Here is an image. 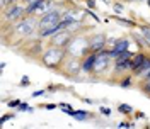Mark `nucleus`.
<instances>
[{"instance_id": "c85d7f7f", "label": "nucleus", "mask_w": 150, "mask_h": 129, "mask_svg": "<svg viewBox=\"0 0 150 129\" xmlns=\"http://www.w3.org/2000/svg\"><path fill=\"white\" fill-rule=\"evenodd\" d=\"M46 109H48V111H51V109H56V105H55V104H48Z\"/></svg>"}, {"instance_id": "9b49d317", "label": "nucleus", "mask_w": 150, "mask_h": 129, "mask_svg": "<svg viewBox=\"0 0 150 129\" xmlns=\"http://www.w3.org/2000/svg\"><path fill=\"white\" fill-rule=\"evenodd\" d=\"M96 60H97V53H89L82 58V72L84 73H92Z\"/></svg>"}, {"instance_id": "4be33fe9", "label": "nucleus", "mask_w": 150, "mask_h": 129, "mask_svg": "<svg viewBox=\"0 0 150 129\" xmlns=\"http://www.w3.org/2000/svg\"><path fill=\"white\" fill-rule=\"evenodd\" d=\"M140 78H142V80H147V82H150V70H147V72L140 76Z\"/></svg>"}, {"instance_id": "6e6552de", "label": "nucleus", "mask_w": 150, "mask_h": 129, "mask_svg": "<svg viewBox=\"0 0 150 129\" xmlns=\"http://www.w3.org/2000/svg\"><path fill=\"white\" fill-rule=\"evenodd\" d=\"M63 66H65L67 73L72 75V76H75L77 73H80V70H82V58L67 56V60L63 61Z\"/></svg>"}, {"instance_id": "aec40b11", "label": "nucleus", "mask_w": 150, "mask_h": 129, "mask_svg": "<svg viewBox=\"0 0 150 129\" xmlns=\"http://www.w3.org/2000/svg\"><path fill=\"white\" fill-rule=\"evenodd\" d=\"M123 10H125L123 4H114V12H116V14H121Z\"/></svg>"}, {"instance_id": "f8f14e48", "label": "nucleus", "mask_w": 150, "mask_h": 129, "mask_svg": "<svg viewBox=\"0 0 150 129\" xmlns=\"http://www.w3.org/2000/svg\"><path fill=\"white\" fill-rule=\"evenodd\" d=\"M149 56L145 55V53H140V51H137L135 55H133V58H131V61H130V70L131 72H135L138 66H142V64L145 63V60H147Z\"/></svg>"}, {"instance_id": "20e7f679", "label": "nucleus", "mask_w": 150, "mask_h": 129, "mask_svg": "<svg viewBox=\"0 0 150 129\" xmlns=\"http://www.w3.org/2000/svg\"><path fill=\"white\" fill-rule=\"evenodd\" d=\"M26 15V7H24V2H19V4H12L7 5L4 9V22H17L19 19H22Z\"/></svg>"}, {"instance_id": "412c9836", "label": "nucleus", "mask_w": 150, "mask_h": 129, "mask_svg": "<svg viewBox=\"0 0 150 129\" xmlns=\"http://www.w3.org/2000/svg\"><path fill=\"white\" fill-rule=\"evenodd\" d=\"M21 105V100H17V99H14V100L9 102V107H19Z\"/></svg>"}, {"instance_id": "7ed1b4c3", "label": "nucleus", "mask_w": 150, "mask_h": 129, "mask_svg": "<svg viewBox=\"0 0 150 129\" xmlns=\"http://www.w3.org/2000/svg\"><path fill=\"white\" fill-rule=\"evenodd\" d=\"M67 49V55L68 56H75V58H84L85 55L91 53L89 49V39L87 37H80V36H74L70 44L65 48Z\"/></svg>"}, {"instance_id": "4468645a", "label": "nucleus", "mask_w": 150, "mask_h": 129, "mask_svg": "<svg viewBox=\"0 0 150 129\" xmlns=\"http://www.w3.org/2000/svg\"><path fill=\"white\" fill-rule=\"evenodd\" d=\"M147 70H150V56L147 58V60H145V63L142 64V66H138V68H137L133 73H135V76H142V75L145 73Z\"/></svg>"}, {"instance_id": "f03ea898", "label": "nucleus", "mask_w": 150, "mask_h": 129, "mask_svg": "<svg viewBox=\"0 0 150 129\" xmlns=\"http://www.w3.org/2000/svg\"><path fill=\"white\" fill-rule=\"evenodd\" d=\"M38 29H39V19L36 15H24L12 26V31L22 39L33 36L34 32H38Z\"/></svg>"}, {"instance_id": "bb28decb", "label": "nucleus", "mask_w": 150, "mask_h": 129, "mask_svg": "<svg viewBox=\"0 0 150 129\" xmlns=\"http://www.w3.org/2000/svg\"><path fill=\"white\" fill-rule=\"evenodd\" d=\"M43 93H45V90H36V92H33V97H39Z\"/></svg>"}, {"instance_id": "a878e982", "label": "nucleus", "mask_w": 150, "mask_h": 129, "mask_svg": "<svg viewBox=\"0 0 150 129\" xmlns=\"http://www.w3.org/2000/svg\"><path fill=\"white\" fill-rule=\"evenodd\" d=\"M118 128H133V124H130V122H120Z\"/></svg>"}, {"instance_id": "39448f33", "label": "nucleus", "mask_w": 150, "mask_h": 129, "mask_svg": "<svg viewBox=\"0 0 150 129\" xmlns=\"http://www.w3.org/2000/svg\"><path fill=\"white\" fill-rule=\"evenodd\" d=\"M114 63V60L111 58V55H109V48L106 49H101L99 53H97V60H96V64H94V72L92 73L96 75H103L111 64Z\"/></svg>"}, {"instance_id": "ddd939ff", "label": "nucleus", "mask_w": 150, "mask_h": 129, "mask_svg": "<svg viewBox=\"0 0 150 129\" xmlns=\"http://www.w3.org/2000/svg\"><path fill=\"white\" fill-rule=\"evenodd\" d=\"M68 114H70L72 117H75L77 121H85L89 116H91L89 112H85V111H72V109L68 111Z\"/></svg>"}, {"instance_id": "1a4fd4ad", "label": "nucleus", "mask_w": 150, "mask_h": 129, "mask_svg": "<svg viewBox=\"0 0 150 129\" xmlns=\"http://www.w3.org/2000/svg\"><path fill=\"white\" fill-rule=\"evenodd\" d=\"M106 46H108V37L104 34H96V36L89 37V49H91V53H99Z\"/></svg>"}, {"instance_id": "c756f323", "label": "nucleus", "mask_w": 150, "mask_h": 129, "mask_svg": "<svg viewBox=\"0 0 150 129\" xmlns=\"http://www.w3.org/2000/svg\"><path fill=\"white\" fill-rule=\"evenodd\" d=\"M22 2H24L26 5H29V4H33V2H36V0H22Z\"/></svg>"}, {"instance_id": "423d86ee", "label": "nucleus", "mask_w": 150, "mask_h": 129, "mask_svg": "<svg viewBox=\"0 0 150 129\" xmlns=\"http://www.w3.org/2000/svg\"><path fill=\"white\" fill-rule=\"evenodd\" d=\"M62 15L63 10L60 9H51L50 12H46L45 15L39 17V29H46V27H55L62 22Z\"/></svg>"}, {"instance_id": "393cba45", "label": "nucleus", "mask_w": 150, "mask_h": 129, "mask_svg": "<svg viewBox=\"0 0 150 129\" xmlns=\"http://www.w3.org/2000/svg\"><path fill=\"white\" fill-rule=\"evenodd\" d=\"M21 85H22V87H28V85H29V78H28V76H22V80H21Z\"/></svg>"}, {"instance_id": "5701e85b", "label": "nucleus", "mask_w": 150, "mask_h": 129, "mask_svg": "<svg viewBox=\"0 0 150 129\" xmlns=\"http://www.w3.org/2000/svg\"><path fill=\"white\" fill-rule=\"evenodd\" d=\"M101 114H104V116H109V114H111V109H109V107H101Z\"/></svg>"}, {"instance_id": "b1692460", "label": "nucleus", "mask_w": 150, "mask_h": 129, "mask_svg": "<svg viewBox=\"0 0 150 129\" xmlns=\"http://www.w3.org/2000/svg\"><path fill=\"white\" fill-rule=\"evenodd\" d=\"M12 117H14V114H5V116L2 117V121H0V122H7V121L12 119Z\"/></svg>"}, {"instance_id": "6ab92c4d", "label": "nucleus", "mask_w": 150, "mask_h": 129, "mask_svg": "<svg viewBox=\"0 0 150 129\" xmlns=\"http://www.w3.org/2000/svg\"><path fill=\"white\" fill-rule=\"evenodd\" d=\"M19 111H28V112H31V111H33V107H29L28 104L21 102V105H19Z\"/></svg>"}, {"instance_id": "7c9ffc66", "label": "nucleus", "mask_w": 150, "mask_h": 129, "mask_svg": "<svg viewBox=\"0 0 150 129\" xmlns=\"http://www.w3.org/2000/svg\"><path fill=\"white\" fill-rule=\"evenodd\" d=\"M145 2H147V4H149V7H150V0H145Z\"/></svg>"}, {"instance_id": "cd10ccee", "label": "nucleus", "mask_w": 150, "mask_h": 129, "mask_svg": "<svg viewBox=\"0 0 150 129\" xmlns=\"http://www.w3.org/2000/svg\"><path fill=\"white\" fill-rule=\"evenodd\" d=\"M87 5H89L91 9H96V2H94V0H87Z\"/></svg>"}, {"instance_id": "f257e3e1", "label": "nucleus", "mask_w": 150, "mask_h": 129, "mask_svg": "<svg viewBox=\"0 0 150 129\" xmlns=\"http://www.w3.org/2000/svg\"><path fill=\"white\" fill-rule=\"evenodd\" d=\"M67 49L60 46H48L43 55H41V63L45 64L46 68H51V70H60V66H63V61L67 58Z\"/></svg>"}, {"instance_id": "2eb2a0df", "label": "nucleus", "mask_w": 150, "mask_h": 129, "mask_svg": "<svg viewBox=\"0 0 150 129\" xmlns=\"http://www.w3.org/2000/svg\"><path fill=\"white\" fill-rule=\"evenodd\" d=\"M118 111L123 112V114H131L133 109H131L130 105H126V104H120V105H118Z\"/></svg>"}, {"instance_id": "f3484780", "label": "nucleus", "mask_w": 150, "mask_h": 129, "mask_svg": "<svg viewBox=\"0 0 150 129\" xmlns=\"http://www.w3.org/2000/svg\"><path fill=\"white\" fill-rule=\"evenodd\" d=\"M140 88H142L145 93H149V95H150V82L143 80V82H142V85H140Z\"/></svg>"}, {"instance_id": "9d476101", "label": "nucleus", "mask_w": 150, "mask_h": 129, "mask_svg": "<svg viewBox=\"0 0 150 129\" xmlns=\"http://www.w3.org/2000/svg\"><path fill=\"white\" fill-rule=\"evenodd\" d=\"M43 44H41V37H38L34 41H31V44L28 46V49L24 51V55L28 58H39V55L43 53Z\"/></svg>"}, {"instance_id": "0eeeda50", "label": "nucleus", "mask_w": 150, "mask_h": 129, "mask_svg": "<svg viewBox=\"0 0 150 129\" xmlns=\"http://www.w3.org/2000/svg\"><path fill=\"white\" fill-rule=\"evenodd\" d=\"M72 37H74V32H72V31H68V29H63V31L56 32L55 36H51L50 39H51V44L60 46V48H67L68 44H70Z\"/></svg>"}, {"instance_id": "a211bd4d", "label": "nucleus", "mask_w": 150, "mask_h": 129, "mask_svg": "<svg viewBox=\"0 0 150 129\" xmlns=\"http://www.w3.org/2000/svg\"><path fill=\"white\" fill-rule=\"evenodd\" d=\"M120 85H121V87H130L131 85V76H125L121 82H120Z\"/></svg>"}, {"instance_id": "2f4dec72", "label": "nucleus", "mask_w": 150, "mask_h": 129, "mask_svg": "<svg viewBox=\"0 0 150 129\" xmlns=\"http://www.w3.org/2000/svg\"><path fill=\"white\" fill-rule=\"evenodd\" d=\"M128 2H135V0H128Z\"/></svg>"}, {"instance_id": "dca6fc26", "label": "nucleus", "mask_w": 150, "mask_h": 129, "mask_svg": "<svg viewBox=\"0 0 150 129\" xmlns=\"http://www.w3.org/2000/svg\"><path fill=\"white\" fill-rule=\"evenodd\" d=\"M140 29H142V36L150 43V26H142Z\"/></svg>"}]
</instances>
